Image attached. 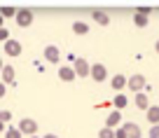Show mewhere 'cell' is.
Wrapping results in <instances>:
<instances>
[{"mask_svg":"<svg viewBox=\"0 0 159 138\" xmlns=\"http://www.w3.org/2000/svg\"><path fill=\"white\" fill-rule=\"evenodd\" d=\"M14 21H16V26H21V28H28V26L33 24V10H28V7H21V10H16Z\"/></svg>","mask_w":159,"mask_h":138,"instance_id":"cell-1","label":"cell"},{"mask_svg":"<svg viewBox=\"0 0 159 138\" xmlns=\"http://www.w3.org/2000/svg\"><path fill=\"white\" fill-rule=\"evenodd\" d=\"M126 87H129L134 94L143 91V89L148 87V82H145V75H131V77H126Z\"/></svg>","mask_w":159,"mask_h":138,"instance_id":"cell-2","label":"cell"},{"mask_svg":"<svg viewBox=\"0 0 159 138\" xmlns=\"http://www.w3.org/2000/svg\"><path fill=\"white\" fill-rule=\"evenodd\" d=\"M89 77L94 80V82H105L108 80V70H105L103 63H94L89 68Z\"/></svg>","mask_w":159,"mask_h":138,"instance_id":"cell-3","label":"cell"},{"mask_svg":"<svg viewBox=\"0 0 159 138\" xmlns=\"http://www.w3.org/2000/svg\"><path fill=\"white\" fill-rule=\"evenodd\" d=\"M19 131L24 133V136H35V131H38V122L30 117H24L19 122Z\"/></svg>","mask_w":159,"mask_h":138,"instance_id":"cell-4","label":"cell"},{"mask_svg":"<svg viewBox=\"0 0 159 138\" xmlns=\"http://www.w3.org/2000/svg\"><path fill=\"white\" fill-rule=\"evenodd\" d=\"M89 61L87 59H82V56H77V61L73 63V70H75V75L77 77H89Z\"/></svg>","mask_w":159,"mask_h":138,"instance_id":"cell-5","label":"cell"},{"mask_svg":"<svg viewBox=\"0 0 159 138\" xmlns=\"http://www.w3.org/2000/svg\"><path fill=\"white\" fill-rule=\"evenodd\" d=\"M2 49H5L7 56H19L21 54V42H19V40H14V38H10L5 44H2Z\"/></svg>","mask_w":159,"mask_h":138,"instance_id":"cell-6","label":"cell"},{"mask_svg":"<svg viewBox=\"0 0 159 138\" xmlns=\"http://www.w3.org/2000/svg\"><path fill=\"white\" fill-rule=\"evenodd\" d=\"M42 56H45V61H49V63H56V61L61 59V52L56 44H47L45 52H42Z\"/></svg>","mask_w":159,"mask_h":138,"instance_id":"cell-7","label":"cell"},{"mask_svg":"<svg viewBox=\"0 0 159 138\" xmlns=\"http://www.w3.org/2000/svg\"><path fill=\"white\" fill-rule=\"evenodd\" d=\"M122 129L126 131V138H140L143 133H140V126L136 122H126V124H122Z\"/></svg>","mask_w":159,"mask_h":138,"instance_id":"cell-8","label":"cell"},{"mask_svg":"<svg viewBox=\"0 0 159 138\" xmlns=\"http://www.w3.org/2000/svg\"><path fill=\"white\" fill-rule=\"evenodd\" d=\"M119 124H122V113H119V110H112V113H108V117H105V126L115 129V126H119Z\"/></svg>","mask_w":159,"mask_h":138,"instance_id":"cell-9","label":"cell"},{"mask_svg":"<svg viewBox=\"0 0 159 138\" xmlns=\"http://www.w3.org/2000/svg\"><path fill=\"white\" fill-rule=\"evenodd\" d=\"M0 75H2V80H0V82H2V84H14V66H2V73H0Z\"/></svg>","mask_w":159,"mask_h":138,"instance_id":"cell-10","label":"cell"},{"mask_svg":"<svg viewBox=\"0 0 159 138\" xmlns=\"http://www.w3.org/2000/svg\"><path fill=\"white\" fill-rule=\"evenodd\" d=\"M91 19H94L98 26H108V24H110L108 12H103V10H94V12H91Z\"/></svg>","mask_w":159,"mask_h":138,"instance_id":"cell-11","label":"cell"},{"mask_svg":"<svg viewBox=\"0 0 159 138\" xmlns=\"http://www.w3.org/2000/svg\"><path fill=\"white\" fill-rule=\"evenodd\" d=\"M59 77L63 80V82H73L77 75H75V70H73V66H63V68H59Z\"/></svg>","mask_w":159,"mask_h":138,"instance_id":"cell-12","label":"cell"},{"mask_svg":"<svg viewBox=\"0 0 159 138\" xmlns=\"http://www.w3.org/2000/svg\"><path fill=\"white\" fill-rule=\"evenodd\" d=\"M145 117H148V122L152 124H159V105H150L148 110H145Z\"/></svg>","mask_w":159,"mask_h":138,"instance_id":"cell-13","label":"cell"},{"mask_svg":"<svg viewBox=\"0 0 159 138\" xmlns=\"http://www.w3.org/2000/svg\"><path fill=\"white\" fill-rule=\"evenodd\" d=\"M110 87H112L115 91H122V89L126 87V75H115V77L110 80Z\"/></svg>","mask_w":159,"mask_h":138,"instance_id":"cell-14","label":"cell"},{"mask_svg":"<svg viewBox=\"0 0 159 138\" xmlns=\"http://www.w3.org/2000/svg\"><path fill=\"white\" fill-rule=\"evenodd\" d=\"M112 105H115V110H119V113H122V110L129 105V99H126L124 94H117V96L112 99Z\"/></svg>","mask_w":159,"mask_h":138,"instance_id":"cell-15","label":"cell"},{"mask_svg":"<svg viewBox=\"0 0 159 138\" xmlns=\"http://www.w3.org/2000/svg\"><path fill=\"white\" fill-rule=\"evenodd\" d=\"M136 108H140V110H148V108H150L148 94H143V91H138V94H136Z\"/></svg>","mask_w":159,"mask_h":138,"instance_id":"cell-16","label":"cell"},{"mask_svg":"<svg viewBox=\"0 0 159 138\" xmlns=\"http://www.w3.org/2000/svg\"><path fill=\"white\" fill-rule=\"evenodd\" d=\"M73 33H77V35H87V33H89V26H87L84 21H75V24H73Z\"/></svg>","mask_w":159,"mask_h":138,"instance_id":"cell-17","label":"cell"},{"mask_svg":"<svg viewBox=\"0 0 159 138\" xmlns=\"http://www.w3.org/2000/svg\"><path fill=\"white\" fill-rule=\"evenodd\" d=\"M5 138H24V133L19 131V126H7L5 129Z\"/></svg>","mask_w":159,"mask_h":138,"instance_id":"cell-18","label":"cell"},{"mask_svg":"<svg viewBox=\"0 0 159 138\" xmlns=\"http://www.w3.org/2000/svg\"><path fill=\"white\" fill-rule=\"evenodd\" d=\"M134 24L138 26V28H145V26H148V16H143V14L136 12V14H134Z\"/></svg>","mask_w":159,"mask_h":138,"instance_id":"cell-19","label":"cell"},{"mask_svg":"<svg viewBox=\"0 0 159 138\" xmlns=\"http://www.w3.org/2000/svg\"><path fill=\"white\" fill-rule=\"evenodd\" d=\"M98 138H115V129H110V126H103L98 131Z\"/></svg>","mask_w":159,"mask_h":138,"instance_id":"cell-20","label":"cell"},{"mask_svg":"<svg viewBox=\"0 0 159 138\" xmlns=\"http://www.w3.org/2000/svg\"><path fill=\"white\" fill-rule=\"evenodd\" d=\"M16 12H14V7H2V10H0V16H2V19H7V16H14Z\"/></svg>","mask_w":159,"mask_h":138,"instance_id":"cell-21","label":"cell"},{"mask_svg":"<svg viewBox=\"0 0 159 138\" xmlns=\"http://www.w3.org/2000/svg\"><path fill=\"white\" fill-rule=\"evenodd\" d=\"M10 119H12V113H10V110H0V122L7 124Z\"/></svg>","mask_w":159,"mask_h":138,"instance_id":"cell-22","label":"cell"},{"mask_svg":"<svg viewBox=\"0 0 159 138\" xmlns=\"http://www.w3.org/2000/svg\"><path fill=\"white\" fill-rule=\"evenodd\" d=\"M148 138H159V124L150 126V131H148Z\"/></svg>","mask_w":159,"mask_h":138,"instance_id":"cell-23","label":"cell"},{"mask_svg":"<svg viewBox=\"0 0 159 138\" xmlns=\"http://www.w3.org/2000/svg\"><path fill=\"white\" fill-rule=\"evenodd\" d=\"M7 40H10V30H7V28H0V42L5 44Z\"/></svg>","mask_w":159,"mask_h":138,"instance_id":"cell-24","label":"cell"},{"mask_svg":"<svg viewBox=\"0 0 159 138\" xmlns=\"http://www.w3.org/2000/svg\"><path fill=\"white\" fill-rule=\"evenodd\" d=\"M115 138H126V131H124L122 126H119L117 131H115Z\"/></svg>","mask_w":159,"mask_h":138,"instance_id":"cell-25","label":"cell"},{"mask_svg":"<svg viewBox=\"0 0 159 138\" xmlns=\"http://www.w3.org/2000/svg\"><path fill=\"white\" fill-rule=\"evenodd\" d=\"M5 89H7V84H2V82H0V99L5 96Z\"/></svg>","mask_w":159,"mask_h":138,"instance_id":"cell-26","label":"cell"},{"mask_svg":"<svg viewBox=\"0 0 159 138\" xmlns=\"http://www.w3.org/2000/svg\"><path fill=\"white\" fill-rule=\"evenodd\" d=\"M42 138H59L56 133H47V136H42Z\"/></svg>","mask_w":159,"mask_h":138,"instance_id":"cell-27","label":"cell"},{"mask_svg":"<svg viewBox=\"0 0 159 138\" xmlns=\"http://www.w3.org/2000/svg\"><path fill=\"white\" fill-rule=\"evenodd\" d=\"M0 28H5V19L2 16H0Z\"/></svg>","mask_w":159,"mask_h":138,"instance_id":"cell-28","label":"cell"},{"mask_svg":"<svg viewBox=\"0 0 159 138\" xmlns=\"http://www.w3.org/2000/svg\"><path fill=\"white\" fill-rule=\"evenodd\" d=\"M154 49H157V54H159V40H157V42H154Z\"/></svg>","mask_w":159,"mask_h":138,"instance_id":"cell-29","label":"cell"},{"mask_svg":"<svg viewBox=\"0 0 159 138\" xmlns=\"http://www.w3.org/2000/svg\"><path fill=\"white\" fill-rule=\"evenodd\" d=\"M2 66H5V63H2V56H0V73H2Z\"/></svg>","mask_w":159,"mask_h":138,"instance_id":"cell-30","label":"cell"},{"mask_svg":"<svg viewBox=\"0 0 159 138\" xmlns=\"http://www.w3.org/2000/svg\"><path fill=\"white\" fill-rule=\"evenodd\" d=\"M0 131H5V124H2V122H0Z\"/></svg>","mask_w":159,"mask_h":138,"instance_id":"cell-31","label":"cell"},{"mask_svg":"<svg viewBox=\"0 0 159 138\" xmlns=\"http://www.w3.org/2000/svg\"><path fill=\"white\" fill-rule=\"evenodd\" d=\"M30 138H38V136H30Z\"/></svg>","mask_w":159,"mask_h":138,"instance_id":"cell-32","label":"cell"}]
</instances>
